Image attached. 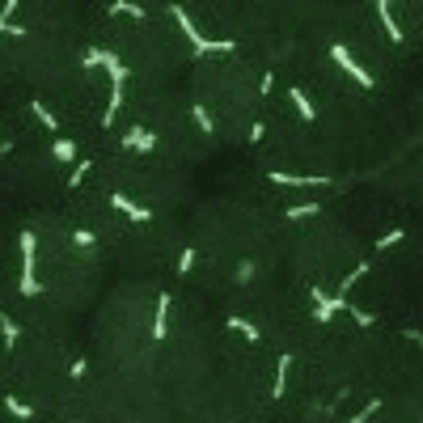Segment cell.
I'll return each instance as SVG.
<instances>
[{
	"label": "cell",
	"instance_id": "cell-1",
	"mask_svg": "<svg viewBox=\"0 0 423 423\" xmlns=\"http://www.w3.org/2000/svg\"><path fill=\"white\" fill-rule=\"evenodd\" d=\"M110 208H114L119 216H128V220H136V225H144V220L153 216V212H148V208L140 204V199H132V195H123V191H110Z\"/></svg>",
	"mask_w": 423,
	"mask_h": 423
},
{
	"label": "cell",
	"instance_id": "cell-2",
	"mask_svg": "<svg viewBox=\"0 0 423 423\" xmlns=\"http://www.w3.org/2000/svg\"><path fill=\"white\" fill-rule=\"evenodd\" d=\"M123 148H132V153H148V148H157V136L144 132V128H128V132H123Z\"/></svg>",
	"mask_w": 423,
	"mask_h": 423
},
{
	"label": "cell",
	"instance_id": "cell-3",
	"mask_svg": "<svg viewBox=\"0 0 423 423\" xmlns=\"http://www.w3.org/2000/svg\"><path fill=\"white\" fill-rule=\"evenodd\" d=\"M165 330H169V301L161 296L157 309H153V343H161V339H165Z\"/></svg>",
	"mask_w": 423,
	"mask_h": 423
},
{
	"label": "cell",
	"instance_id": "cell-4",
	"mask_svg": "<svg viewBox=\"0 0 423 423\" xmlns=\"http://www.w3.org/2000/svg\"><path fill=\"white\" fill-rule=\"evenodd\" d=\"M72 245H77V250H93L97 233H93V229H77V233H72Z\"/></svg>",
	"mask_w": 423,
	"mask_h": 423
},
{
	"label": "cell",
	"instance_id": "cell-5",
	"mask_svg": "<svg viewBox=\"0 0 423 423\" xmlns=\"http://www.w3.org/2000/svg\"><path fill=\"white\" fill-rule=\"evenodd\" d=\"M5 407H9V415H13V419H30V415H34V411H30V402H26V398H9Z\"/></svg>",
	"mask_w": 423,
	"mask_h": 423
},
{
	"label": "cell",
	"instance_id": "cell-6",
	"mask_svg": "<svg viewBox=\"0 0 423 423\" xmlns=\"http://www.w3.org/2000/svg\"><path fill=\"white\" fill-rule=\"evenodd\" d=\"M51 153H56L60 161H72V157H77V144H72V140H56V148H51Z\"/></svg>",
	"mask_w": 423,
	"mask_h": 423
},
{
	"label": "cell",
	"instance_id": "cell-7",
	"mask_svg": "<svg viewBox=\"0 0 423 423\" xmlns=\"http://www.w3.org/2000/svg\"><path fill=\"white\" fill-rule=\"evenodd\" d=\"M195 263H199V254H195V250H182V254H178V271H182V276H191V267H195Z\"/></svg>",
	"mask_w": 423,
	"mask_h": 423
}]
</instances>
